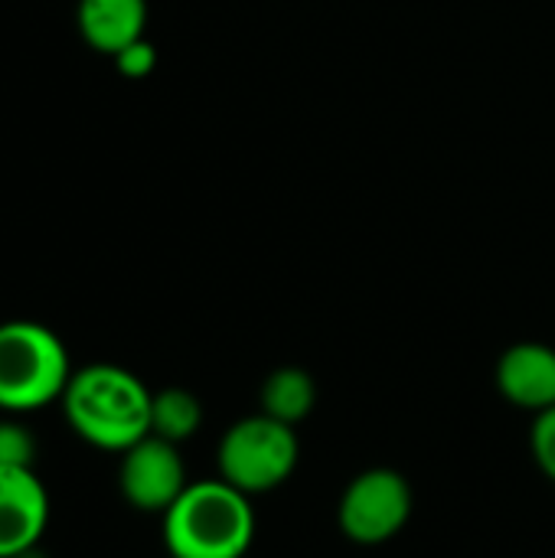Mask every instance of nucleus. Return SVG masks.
Wrapping results in <instances>:
<instances>
[{
  "label": "nucleus",
  "mask_w": 555,
  "mask_h": 558,
  "mask_svg": "<svg viewBox=\"0 0 555 558\" xmlns=\"http://www.w3.org/2000/svg\"><path fill=\"white\" fill-rule=\"evenodd\" d=\"M72 373L65 343L46 324H0V412L26 415L59 402Z\"/></svg>",
  "instance_id": "3"
},
{
  "label": "nucleus",
  "mask_w": 555,
  "mask_h": 558,
  "mask_svg": "<svg viewBox=\"0 0 555 558\" xmlns=\"http://www.w3.org/2000/svg\"><path fill=\"white\" fill-rule=\"evenodd\" d=\"M36 438L20 422H0V464L10 468H33Z\"/></svg>",
  "instance_id": "12"
},
{
  "label": "nucleus",
  "mask_w": 555,
  "mask_h": 558,
  "mask_svg": "<svg viewBox=\"0 0 555 558\" xmlns=\"http://www.w3.org/2000/svg\"><path fill=\"white\" fill-rule=\"evenodd\" d=\"M200 425H203V405L190 389L170 386V389L154 392L150 435H157L164 441H173V445H183L200 432Z\"/></svg>",
  "instance_id": "11"
},
{
  "label": "nucleus",
  "mask_w": 555,
  "mask_h": 558,
  "mask_svg": "<svg viewBox=\"0 0 555 558\" xmlns=\"http://www.w3.org/2000/svg\"><path fill=\"white\" fill-rule=\"evenodd\" d=\"M49 526V494L33 468L0 464V558L33 553Z\"/></svg>",
  "instance_id": "7"
},
{
  "label": "nucleus",
  "mask_w": 555,
  "mask_h": 558,
  "mask_svg": "<svg viewBox=\"0 0 555 558\" xmlns=\"http://www.w3.org/2000/svg\"><path fill=\"white\" fill-rule=\"evenodd\" d=\"M59 402L69 428L92 448L121 454L150 435L154 392L114 363L75 369Z\"/></svg>",
  "instance_id": "1"
},
{
  "label": "nucleus",
  "mask_w": 555,
  "mask_h": 558,
  "mask_svg": "<svg viewBox=\"0 0 555 558\" xmlns=\"http://www.w3.org/2000/svg\"><path fill=\"white\" fill-rule=\"evenodd\" d=\"M530 445H533V458H536L540 471L555 484V405L536 415Z\"/></svg>",
  "instance_id": "13"
},
{
  "label": "nucleus",
  "mask_w": 555,
  "mask_h": 558,
  "mask_svg": "<svg viewBox=\"0 0 555 558\" xmlns=\"http://www.w3.org/2000/svg\"><path fill=\"white\" fill-rule=\"evenodd\" d=\"M147 0H79V33L105 56H118L124 46L144 39Z\"/></svg>",
  "instance_id": "9"
},
{
  "label": "nucleus",
  "mask_w": 555,
  "mask_h": 558,
  "mask_svg": "<svg viewBox=\"0 0 555 558\" xmlns=\"http://www.w3.org/2000/svg\"><path fill=\"white\" fill-rule=\"evenodd\" d=\"M252 536V500L222 477L190 484L164 513V546L173 558H245Z\"/></svg>",
  "instance_id": "2"
},
{
  "label": "nucleus",
  "mask_w": 555,
  "mask_h": 558,
  "mask_svg": "<svg viewBox=\"0 0 555 558\" xmlns=\"http://www.w3.org/2000/svg\"><path fill=\"white\" fill-rule=\"evenodd\" d=\"M412 517V487L399 471L373 468L357 474L337 507L340 530L357 546H383L396 539Z\"/></svg>",
  "instance_id": "5"
},
{
  "label": "nucleus",
  "mask_w": 555,
  "mask_h": 558,
  "mask_svg": "<svg viewBox=\"0 0 555 558\" xmlns=\"http://www.w3.org/2000/svg\"><path fill=\"white\" fill-rule=\"evenodd\" d=\"M314 405H317V383L301 366H281L262 386V415L285 422L291 428L304 422L314 412Z\"/></svg>",
  "instance_id": "10"
},
{
  "label": "nucleus",
  "mask_w": 555,
  "mask_h": 558,
  "mask_svg": "<svg viewBox=\"0 0 555 558\" xmlns=\"http://www.w3.org/2000/svg\"><path fill=\"white\" fill-rule=\"evenodd\" d=\"M111 59H114V65H118V72L124 78H147L154 72V65H157V49L147 39H137V43L124 46Z\"/></svg>",
  "instance_id": "14"
},
{
  "label": "nucleus",
  "mask_w": 555,
  "mask_h": 558,
  "mask_svg": "<svg viewBox=\"0 0 555 558\" xmlns=\"http://www.w3.org/2000/svg\"><path fill=\"white\" fill-rule=\"evenodd\" d=\"M298 435L291 425L268 415L236 422L219 441V477L236 490L255 497L281 487L298 468Z\"/></svg>",
  "instance_id": "4"
},
{
  "label": "nucleus",
  "mask_w": 555,
  "mask_h": 558,
  "mask_svg": "<svg viewBox=\"0 0 555 558\" xmlns=\"http://www.w3.org/2000/svg\"><path fill=\"white\" fill-rule=\"evenodd\" d=\"M500 396L527 412H546L555 405V350L546 343H517L497 363Z\"/></svg>",
  "instance_id": "8"
},
{
  "label": "nucleus",
  "mask_w": 555,
  "mask_h": 558,
  "mask_svg": "<svg viewBox=\"0 0 555 558\" xmlns=\"http://www.w3.org/2000/svg\"><path fill=\"white\" fill-rule=\"evenodd\" d=\"M118 487H121V497L134 510L164 517L180 500V494L190 487L186 468L180 458V445L147 435L137 445H131L128 451H121Z\"/></svg>",
  "instance_id": "6"
}]
</instances>
